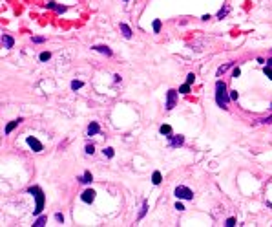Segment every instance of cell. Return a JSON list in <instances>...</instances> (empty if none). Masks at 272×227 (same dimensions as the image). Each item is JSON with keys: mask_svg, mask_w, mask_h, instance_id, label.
<instances>
[{"mask_svg": "<svg viewBox=\"0 0 272 227\" xmlns=\"http://www.w3.org/2000/svg\"><path fill=\"white\" fill-rule=\"evenodd\" d=\"M230 101V92H226V84L223 81H217L216 82V103L219 108H228L226 104H228Z\"/></svg>", "mask_w": 272, "mask_h": 227, "instance_id": "cell-1", "label": "cell"}, {"mask_svg": "<svg viewBox=\"0 0 272 227\" xmlns=\"http://www.w3.org/2000/svg\"><path fill=\"white\" fill-rule=\"evenodd\" d=\"M28 192L37 200V207L33 209V214H35V216H38V214L42 213V209H44V203H46V196H44V192H42V189H40V187H29V189H28Z\"/></svg>", "mask_w": 272, "mask_h": 227, "instance_id": "cell-2", "label": "cell"}, {"mask_svg": "<svg viewBox=\"0 0 272 227\" xmlns=\"http://www.w3.org/2000/svg\"><path fill=\"white\" fill-rule=\"evenodd\" d=\"M174 194L177 196V200H194V192H192L188 187H185V185H179V187H175Z\"/></svg>", "mask_w": 272, "mask_h": 227, "instance_id": "cell-3", "label": "cell"}, {"mask_svg": "<svg viewBox=\"0 0 272 227\" xmlns=\"http://www.w3.org/2000/svg\"><path fill=\"white\" fill-rule=\"evenodd\" d=\"M26 143L29 145V148L33 150V152H42V143L37 139V138H33V135H28V138H26Z\"/></svg>", "mask_w": 272, "mask_h": 227, "instance_id": "cell-4", "label": "cell"}, {"mask_svg": "<svg viewBox=\"0 0 272 227\" xmlns=\"http://www.w3.org/2000/svg\"><path fill=\"white\" fill-rule=\"evenodd\" d=\"M177 103V92L175 90H168V94H166V110H172Z\"/></svg>", "mask_w": 272, "mask_h": 227, "instance_id": "cell-5", "label": "cell"}, {"mask_svg": "<svg viewBox=\"0 0 272 227\" xmlns=\"http://www.w3.org/2000/svg\"><path fill=\"white\" fill-rule=\"evenodd\" d=\"M168 139H170V147L172 148H177V147H181L185 143V135H168Z\"/></svg>", "mask_w": 272, "mask_h": 227, "instance_id": "cell-6", "label": "cell"}, {"mask_svg": "<svg viewBox=\"0 0 272 227\" xmlns=\"http://www.w3.org/2000/svg\"><path fill=\"white\" fill-rule=\"evenodd\" d=\"M95 194H97V192H95L93 189H86V191L80 194V200H82L84 203H92V201L95 200Z\"/></svg>", "mask_w": 272, "mask_h": 227, "instance_id": "cell-7", "label": "cell"}, {"mask_svg": "<svg viewBox=\"0 0 272 227\" xmlns=\"http://www.w3.org/2000/svg\"><path fill=\"white\" fill-rule=\"evenodd\" d=\"M88 135H97L99 132H101V126H99V123H95V121H92V123H89L88 125Z\"/></svg>", "mask_w": 272, "mask_h": 227, "instance_id": "cell-8", "label": "cell"}, {"mask_svg": "<svg viewBox=\"0 0 272 227\" xmlns=\"http://www.w3.org/2000/svg\"><path fill=\"white\" fill-rule=\"evenodd\" d=\"M20 123H22V117H18V119H15V121L8 123V126H6V130H4V132H6V134H11V132H13V130H15V128L20 125Z\"/></svg>", "mask_w": 272, "mask_h": 227, "instance_id": "cell-9", "label": "cell"}, {"mask_svg": "<svg viewBox=\"0 0 272 227\" xmlns=\"http://www.w3.org/2000/svg\"><path fill=\"white\" fill-rule=\"evenodd\" d=\"M77 179L80 181V183H92V181H93V176H92V172H89V170H86L84 176H80V178H77Z\"/></svg>", "mask_w": 272, "mask_h": 227, "instance_id": "cell-10", "label": "cell"}, {"mask_svg": "<svg viewBox=\"0 0 272 227\" xmlns=\"http://www.w3.org/2000/svg\"><path fill=\"white\" fill-rule=\"evenodd\" d=\"M93 50H95V51H99V53H102V55H108V57H111V55H113V51H111L108 46H93Z\"/></svg>", "mask_w": 272, "mask_h": 227, "instance_id": "cell-11", "label": "cell"}, {"mask_svg": "<svg viewBox=\"0 0 272 227\" xmlns=\"http://www.w3.org/2000/svg\"><path fill=\"white\" fill-rule=\"evenodd\" d=\"M2 44L9 50V48H13V44H15V40H13V37H9V35H2Z\"/></svg>", "mask_w": 272, "mask_h": 227, "instance_id": "cell-12", "label": "cell"}, {"mask_svg": "<svg viewBox=\"0 0 272 227\" xmlns=\"http://www.w3.org/2000/svg\"><path fill=\"white\" fill-rule=\"evenodd\" d=\"M121 31H122L124 39H131V30H130V26H128V24H124V22H121Z\"/></svg>", "mask_w": 272, "mask_h": 227, "instance_id": "cell-13", "label": "cell"}, {"mask_svg": "<svg viewBox=\"0 0 272 227\" xmlns=\"http://www.w3.org/2000/svg\"><path fill=\"white\" fill-rule=\"evenodd\" d=\"M161 181H163V176H161V172H159V170H155V172L152 174V183H153V185H159Z\"/></svg>", "mask_w": 272, "mask_h": 227, "instance_id": "cell-14", "label": "cell"}, {"mask_svg": "<svg viewBox=\"0 0 272 227\" xmlns=\"http://www.w3.org/2000/svg\"><path fill=\"white\" fill-rule=\"evenodd\" d=\"M159 132H161L163 135H166V138H168V135H172V126H170V125H161Z\"/></svg>", "mask_w": 272, "mask_h": 227, "instance_id": "cell-15", "label": "cell"}, {"mask_svg": "<svg viewBox=\"0 0 272 227\" xmlns=\"http://www.w3.org/2000/svg\"><path fill=\"white\" fill-rule=\"evenodd\" d=\"M46 222H48V216H38V218L35 220L33 227H42V225H46Z\"/></svg>", "mask_w": 272, "mask_h": 227, "instance_id": "cell-16", "label": "cell"}, {"mask_svg": "<svg viewBox=\"0 0 272 227\" xmlns=\"http://www.w3.org/2000/svg\"><path fill=\"white\" fill-rule=\"evenodd\" d=\"M232 66H234V62H228V64H225V66H219V68H217V75H223L226 70H230Z\"/></svg>", "mask_w": 272, "mask_h": 227, "instance_id": "cell-17", "label": "cell"}, {"mask_svg": "<svg viewBox=\"0 0 272 227\" xmlns=\"http://www.w3.org/2000/svg\"><path fill=\"white\" fill-rule=\"evenodd\" d=\"M82 86H84V82H82V81H77V79H75V81H71V90H73V92L80 90Z\"/></svg>", "mask_w": 272, "mask_h": 227, "instance_id": "cell-18", "label": "cell"}, {"mask_svg": "<svg viewBox=\"0 0 272 227\" xmlns=\"http://www.w3.org/2000/svg\"><path fill=\"white\" fill-rule=\"evenodd\" d=\"M152 26H153V33H159V31H161V26H163V22H161L159 18H155Z\"/></svg>", "mask_w": 272, "mask_h": 227, "instance_id": "cell-19", "label": "cell"}, {"mask_svg": "<svg viewBox=\"0 0 272 227\" xmlns=\"http://www.w3.org/2000/svg\"><path fill=\"white\" fill-rule=\"evenodd\" d=\"M228 11H230V8L226 6V8H221L219 11H217V18H223V17H226L228 15Z\"/></svg>", "mask_w": 272, "mask_h": 227, "instance_id": "cell-20", "label": "cell"}, {"mask_svg": "<svg viewBox=\"0 0 272 227\" xmlns=\"http://www.w3.org/2000/svg\"><path fill=\"white\" fill-rule=\"evenodd\" d=\"M179 94H190V84H188V82H185L183 86L179 88Z\"/></svg>", "mask_w": 272, "mask_h": 227, "instance_id": "cell-21", "label": "cell"}, {"mask_svg": "<svg viewBox=\"0 0 272 227\" xmlns=\"http://www.w3.org/2000/svg\"><path fill=\"white\" fill-rule=\"evenodd\" d=\"M50 59H51V53H50V51H42V53H40V61H42V62H46V61H50Z\"/></svg>", "mask_w": 272, "mask_h": 227, "instance_id": "cell-22", "label": "cell"}, {"mask_svg": "<svg viewBox=\"0 0 272 227\" xmlns=\"http://www.w3.org/2000/svg\"><path fill=\"white\" fill-rule=\"evenodd\" d=\"M104 156H106V157H110V160H111V157L115 156V152H113V148H111V147H108V148H104Z\"/></svg>", "mask_w": 272, "mask_h": 227, "instance_id": "cell-23", "label": "cell"}, {"mask_svg": "<svg viewBox=\"0 0 272 227\" xmlns=\"http://www.w3.org/2000/svg\"><path fill=\"white\" fill-rule=\"evenodd\" d=\"M146 211H148V201L143 203V211L139 213V218H144V216H146Z\"/></svg>", "mask_w": 272, "mask_h": 227, "instance_id": "cell-24", "label": "cell"}, {"mask_svg": "<svg viewBox=\"0 0 272 227\" xmlns=\"http://www.w3.org/2000/svg\"><path fill=\"white\" fill-rule=\"evenodd\" d=\"M263 72H265V75L272 81V68H270V66H265V68H263Z\"/></svg>", "mask_w": 272, "mask_h": 227, "instance_id": "cell-25", "label": "cell"}, {"mask_svg": "<svg viewBox=\"0 0 272 227\" xmlns=\"http://www.w3.org/2000/svg\"><path fill=\"white\" fill-rule=\"evenodd\" d=\"M237 97H239L237 90H230V99H232V101H237Z\"/></svg>", "mask_w": 272, "mask_h": 227, "instance_id": "cell-26", "label": "cell"}, {"mask_svg": "<svg viewBox=\"0 0 272 227\" xmlns=\"http://www.w3.org/2000/svg\"><path fill=\"white\" fill-rule=\"evenodd\" d=\"M225 225H226V227H234V225H236V218H228Z\"/></svg>", "mask_w": 272, "mask_h": 227, "instance_id": "cell-27", "label": "cell"}, {"mask_svg": "<svg viewBox=\"0 0 272 227\" xmlns=\"http://www.w3.org/2000/svg\"><path fill=\"white\" fill-rule=\"evenodd\" d=\"M44 40H46V37H33V42H35V44H42Z\"/></svg>", "mask_w": 272, "mask_h": 227, "instance_id": "cell-28", "label": "cell"}, {"mask_svg": "<svg viewBox=\"0 0 272 227\" xmlns=\"http://www.w3.org/2000/svg\"><path fill=\"white\" fill-rule=\"evenodd\" d=\"M194 81H195V75H194V73H188V75H186V82H188V84H192Z\"/></svg>", "mask_w": 272, "mask_h": 227, "instance_id": "cell-29", "label": "cell"}, {"mask_svg": "<svg viewBox=\"0 0 272 227\" xmlns=\"http://www.w3.org/2000/svg\"><path fill=\"white\" fill-rule=\"evenodd\" d=\"M95 152V147L93 145H86V154H93Z\"/></svg>", "mask_w": 272, "mask_h": 227, "instance_id": "cell-30", "label": "cell"}, {"mask_svg": "<svg viewBox=\"0 0 272 227\" xmlns=\"http://www.w3.org/2000/svg\"><path fill=\"white\" fill-rule=\"evenodd\" d=\"M239 75H241V70H239V68H234V72H232V77H234V79H237Z\"/></svg>", "mask_w": 272, "mask_h": 227, "instance_id": "cell-31", "label": "cell"}, {"mask_svg": "<svg viewBox=\"0 0 272 227\" xmlns=\"http://www.w3.org/2000/svg\"><path fill=\"white\" fill-rule=\"evenodd\" d=\"M66 9H68L66 6H57V8H55V11H57V13H66Z\"/></svg>", "mask_w": 272, "mask_h": 227, "instance_id": "cell-32", "label": "cell"}, {"mask_svg": "<svg viewBox=\"0 0 272 227\" xmlns=\"http://www.w3.org/2000/svg\"><path fill=\"white\" fill-rule=\"evenodd\" d=\"M46 8H48V9H55V8H57V4L53 2V0H50V2L46 4Z\"/></svg>", "mask_w": 272, "mask_h": 227, "instance_id": "cell-33", "label": "cell"}, {"mask_svg": "<svg viewBox=\"0 0 272 227\" xmlns=\"http://www.w3.org/2000/svg\"><path fill=\"white\" fill-rule=\"evenodd\" d=\"M175 209H177V211H185V205H183L181 201H177V203H175Z\"/></svg>", "mask_w": 272, "mask_h": 227, "instance_id": "cell-34", "label": "cell"}, {"mask_svg": "<svg viewBox=\"0 0 272 227\" xmlns=\"http://www.w3.org/2000/svg\"><path fill=\"white\" fill-rule=\"evenodd\" d=\"M55 220H57V222H60V223H62V222H64V216H62V214H60V213H57V214H55Z\"/></svg>", "mask_w": 272, "mask_h": 227, "instance_id": "cell-35", "label": "cell"}, {"mask_svg": "<svg viewBox=\"0 0 272 227\" xmlns=\"http://www.w3.org/2000/svg\"><path fill=\"white\" fill-rule=\"evenodd\" d=\"M261 123H265V125H270V123H272V116H268V117L261 119Z\"/></svg>", "mask_w": 272, "mask_h": 227, "instance_id": "cell-36", "label": "cell"}, {"mask_svg": "<svg viewBox=\"0 0 272 227\" xmlns=\"http://www.w3.org/2000/svg\"><path fill=\"white\" fill-rule=\"evenodd\" d=\"M119 81H121V75L115 73V75H113V82H119Z\"/></svg>", "mask_w": 272, "mask_h": 227, "instance_id": "cell-37", "label": "cell"}, {"mask_svg": "<svg viewBox=\"0 0 272 227\" xmlns=\"http://www.w3.org/2000/svg\"><path fill=\"white\" fill-rule=\"evenodd\" d=\"M210 18H212L210 15H203V17H201V20H205V22H207V20H210Z\"/></svg>", "mask_w": 272, "mask_h": 227, "instance_id": "cell-38", "label": "cell"}, {"mask_svg": "<svg viewBox=\"0 0 272 227\" xmlns=\"http://www.w3.org/2000/svg\"><path fill=\"white\" fill-rule=\"evenodd\" d=\"M267 66H270V68H272V57H270V59L267 61Z\"/></svg>", "mask_w": 272, "mask_h": 227, "instance_id": "cell-39", "label": "cell"}, {"mask_svg": "<svg viewBox=\"0 0 272 227\" xmlns=\"http://www.w3.org/2000/svg\"><path fill=\"white\" fill-rule=\"evenodd\" d=\"M124 2H128V0H124Z\"/></svg>", "mask_w": 272, "mask_h": 227, "instance_id": "cell-40", "label": "cell"}, {"mask_svg": "<svg viewBox=\"0 0 272 227\" xmlns=\"http://www.w3.org/2000/svg\"><path fill=\"white\" fill-rule=\"evenodd\" d=\"M270 108H272V104H270Z\"/></svg>", "mask_w": 272, "mask_h": 227, "instance_id": "cell-41", "label": "cell"}]
</instances>
